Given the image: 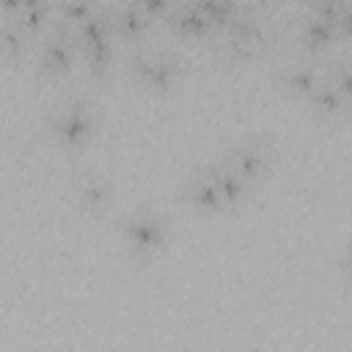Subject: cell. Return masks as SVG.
<instances>
[{"mask_svg": "<svg viewBox=\"0 0 352 352\" xmlns=\"http://www.w3.org/2000/svg\"><path fill=\"white\" fill-rule=\"evenodd\" d=\"M165 25L182 38H212V36H217L209 16L192 0H176L170 14L165 16Z\"/></svg>", "mask_w": 352, "mask_h": 352, "instance_id": "9c48e42d", "label": "cell"}, {"mask_svg": "<svg viewBox=\"0 0 352 352\" xmlns=\"http://www.w3.org/2000/svg\"><path fill=\"white\" fill-rule=\"evenodd\" d=\"M300 3H302V6H308V8H316V6H319V3H324V0H300Z\"/></svg>", "mask_w": 352, "mask_h": 352, "instance_id": "83f0119b", "label": "cell"}, {"mask_svg": "<svg viewBox=\"0 0 352 352\" xmlns=\"http://www.w3.org/2000/svg\"><path fill=\"white\" fill-rule=\"evenodd\" d=\"M126 69L143 88L162 94L179 82L184 72V60L170 50H138L126 60Z\"/></svg>", "mask_w": 352, "mask_h": 352, "instance_id": "277c9868", "label": "cell"}, {"mask_svg": "<svg viewBox=\"0 0 352 352\" xmlns=\"http://www.w3.org/2000/svg\"><path fill=\"white\" fill-rule=\"evenodd\" d=\"M74 38L80 47L85 44H94V41H107V38H116L113 36V11L107 6L96 8L88 19H82L77 28H74Z\"/></svg>", "mask_w": 352, "mask_h": 352, "instance_id": "2e32d148", "label": "cell"}, {"mask_svg": "<svg viewBox=\"0 0 352 352\" xmlns=\"http://www.w3.org/2000/svg\"><path fill=\"white\" fill-rule=\"evenodd\" d=\"M102 6H104L102 0H55V25H66L74 30Z\"/></svg>", "mask_w": 352, "mask_h": 352, "instance_id": "d6986e66", "label": "cell"}, {"mask_svg": "<svg viewBox=\"0 0 352 352\" xmlns=\"http://www.w3.org/2000/svg\"><path fill=\"white\" fill-rule=\"evenodd\" d=\"M118 228H121L124 248H126L129 258H135V261H151L170 242V223H168V217L160 209L146 206V204L129 209L121 217Z\"/></svg>", "mask_w": 352, "mask_h": 352, "instance_id": "7a4b0ae2", "label": "cell"}, {"mask_svg": "<svg viewBox=\"0 0 352 352\" xmlns=\"http://www.w3.org/2000/svg\"><path fill=\"white\" fill-rule=\"evenodd\" d=\"M234 170H239L250 184L267 179L272 160H275V146L267 135H245L234 140L223 154H220Z\"/></svg>", "mask_w": 352, "mask_h": 352, "instance_id": "8992f818", "label": "cell"}, {"mask_svg": "<svg viewBox=\"0 0 352 352\" xmlns=\"http://www.w3.org/2000/svg\"><path fill=\"white\" fill-rule=\"evenodd\" d=\"M338 36H341V38H352V0H349L346 11H344L341 19H338Z\"/></svg>", "mask_w": 352, "mask_h": 352, "instance_id": "d4e9b609", "label": "cell"}, {"mask_svg": "<svg viewBox=\"0 0 352 352\" xmlns=\"http://www.w3.org/2000/svg\"><path fill=\"white\" fill-rule=\"evenodd\" d=\"M138 8H143L151 19H165L168 14H170V8H173V3L176 0H132Z\"/></svg>", "mask_w": 352, "mask_h": 352, "instance_id": "cb8c5ba5", "label": "cell"}, {"mask_svg": "<svg viewBox=\"0 0 352 352\" xmlns=\"http://www.w3.org/2000/svg\"><path fill=\"white\" fill-rule=\"evenodd\" d=\"M28 44H30V36L25 33V28L11 19V16H3V28H0V52L8 63H19L28 52Z\"/></svg>", "mask_w": 352, "mask_h": 352, "instance_id": "ac0fdd59", "label": "cell"}, {"mask_svg": "<svg viewBox=\"0 0 352 352\" xmlns=\"http://www.w3.org/2000/svg\"><path fill=\"white\" fill-rule=\"evenodd\" d=\"M47 132L60 148H82L99 132V116L85 99H69L58 104L47 118Z\"/></svg>", "mask_w": 352, "mask_h": 352, "instance_id": "3957f363", "label": "cell"}, {"mask_svg": "<svg viewBox=\"0 0 352 352\" xmlns=\"http://www.w3.org/2000/svg\"><path fill=\"white\" fill-rule=\"evenodd\" d=\"M346 6H349V0H324V3H319L316 8H311V11L338 28V19H341V14L346 11Z\"/></svg>", "mask_w": 352, "mask_h": 352, "instance_id": "7402d4cb", "label": "cell"}, {"mask_svg": "<svg viewBox=\"0 0 352 352\" xmlns=\"http://www.w3.org/2000/svg\"><path fill=\"white\" fill-rule=\"evenodd\" d=\"M116 187L99 168H85L74 176V201L85 214H102L113 204Z\"/></svg>", "mask_w": 352, "mask_h": 352, "instance_id": "52a82bcc", "label": "cell"}, {"mask_svg": "<svg viewBox=\"0 0 352 352\" xmlns=\"http://www.w3.org/2000/svg\"><path fill=\"white\" fill-rule=\"evenodd\" d=\"M308 104H311V113L319 116V118H341L346 116V110H352V102L338 91V85L324 74L322 82L311 91L308 96Z\"/></svg>", "mask_w": 352, "mask_h": 352, "instance_id": "5bb4252c", "label": "cell"}, {"mask_svg": "<svg viewBox=\"0 0 352 352\" xmlns=\"http://www.w3.org/2000/svg\"><path fill=\"white\" fill-rule=\"evenodd\" d=\"M204 168H206V173L212 176V182L217 184V190H220V195H223L226 206H239V204L250 195L253 184H250L239 170H234L223 157H217V160L206 162Z\"/></svg>", "mask_w": 352, "mask_h": 352, "instance_id": "7c38bea8", "label": "cell"}, {"mask_svg": "<svg viewBox=\"0 0 352 352\" xmlns=\"http://www.w3.org/2000/svg\"><path fill=\"white\" fill-rule=\"evenodd\" d=\"M294 38H297L300 50L314 58V55L330 50V47L336 44V38H341V36H338V28H336V25H330L327 19H322L319 14L311 11V14H305V16L297 19Z\"/></svg>", "mask_w": 352, "mask_h": 352, "instance_id": "30bf717a", "label": "cell"}, {"mask_svg": "<svg viewBox=\"0 0 352 352\" xmlns=\"http://www.w3.org/2000/svg\"><path fill=\"white\" fill-rule=\"evenodd\" d=\"M336 270H338L341 280L352 289V236L344 242V248H341V253H338V258H336Z\"/></svg>", "mask_w": 352, "mask_h": 352, "instance_id": "603a6c76", "label": "cell"}, {"mask_svg": "<svg viewBox=\"0 0 352 352\" xmlns=\"http://www.w3.org/2000/svg\"><path fill=\"white\" fill-rule=\"evenodd\" d=\"M80 58H82V63H85V74H88V77L104 80V77L110 74L113 60H116V44H113V38L85 44V47H80Z\"/></svg>", "mask_w": 352, "mask_h": 352, "instance_id": "e0dca14e", "label": "cell"}, {"mask_svg": "<svg viewBox=\"0 0 352 352\" xmlns=\"http://www.w3.org/2000/svg\"><path fill=\"white\" fill-rule=\"evenodd\" d=\"M322 77H324V72H322L314 60H308V58L294 60V63H283V66H278V72H275L278 85H280L286 94L297 96V99H308L311 91L322 82Z\"/></svg>", "mask_w": 352, "mask_h": 352, "instance_id": "8fae6325", "label": "cell"}, {"mask_svg": "<svg viewBox=\"0 0 352 352\" xmlns=\"http://www.w3.org/2000/svg\"><path fill=\"white\" fill-rule=\"evenodd\" d=\"M253 6H261V8H267V6H272V3H278V0H250Z\"/></svg>", "mask_w": 352, "mask_h": 352, "instance_id": "4316f807", "label": "cell"}, {"mask_svg": "<svg viewBox=\"0 0 352 352\" xmlns=\"http://www.w3.org/2000/svg\"><path fill=\"white\" fill-rule=\"evenodd\" d=\"M22 3H25V0H0V6H3V16H14V14L19 11Z\"/></svg>", "mask_w": 352, "mask_h": 352, "instance_id": "484cf974", "label": "cell"}, {"mask_svg": "<svg viewBox=\"0 0 352 352\" xmlns=\"http://www.w3.org/2000/svg\"><path fill=\"white\" fill-rule=\"evenodd\" d=\"M220 33L223 36L217 38L214 55L226 63H239V60H250L253 55H258L261 50L275 44L278 25L270 19H261L250 8H242Z\"/></svg>", "mask_w": 352, "mask_h": 352, "instance_id": "6da1fadb", "label": "cell"}, {"mask_svg": "<svg viewBox=\"0 0 352 352\" xmlns=\"http://www.w3.org/2000/svg\"><path fill=\"white\" fill-rule=\"evenodd\" d=\"M206 16H209V22L214 25V30L220 33L245 6H242V0H192Z\"/></svg>", "mask_w": 352, "mask_h": 352, "instance_id": "ffe728a7", "label": "cell"}, {"mask_svg": "<svg viewBox=\"0 0 352 352\" xmlns=\"http://www.w3.org/2000/svg\"><path fill=\"white\" fill-rule=\"evenodd\" d=\"M327 77L338 85V91L352 102V58H338L330 63Z\"/></svg>", "mask_w": 352, "mask_h": 352, "instance_id": "44dd1931", "label": "cell"}, {"mask_svg": "<svg viewBox=\"0 0 352 352\" xmlns=\"http://www.w3.org/2000/svg\"><path fill=\"white\" fill-rule=\"evenodd\" d=\"M179 198H182V204L187 209H192L198 214H217V212L228 209L223 195H220V190H217V184L212 182V176L206 173L204 165L198 170L187 173V179L179 187Z\"/></svg>", "mask_w": 352, "mask_h": 352, "instance_id": "ba28073f", "label": "cell"}, {"mask_svg": "<svg viewBox=\"0 0 352 352\" xmlns=\"http://www.w3.org/2000/svg\"><path fill=\"white\" fill-rule=\"evenodd\" d=\"M77 55L80 44L74 30L66 25H52V30H47L36 47V74L44 80H60L72 72Z\"/></svg>", "mask_w": 352, "mask_h": 352, "instance_id": "5b68a950", "label": "cell"}, {"mask_svg": "<svg viewBox=\"0 0 352 352\" xmlns=\"http://www.w3.org/2000/svg\"><path fill=\"white\" fill-rule=\"evenodd\" d=\"M110 11H113V36L121 38V41H129V44H138V41L148 33V28H151V22H154V19H151L143 8H138L132 0H121V3L113 6Z\"/></svg>", "mask_w": 352, "mask_h": 352, "instance_id": "4fadbf2b", "label": "cell"}, {"mask_svg": "<svg viewBox=\"0 0 352 352\" xmlns=\"http://www.w3.org/2000/svg\"><path fill=\"white\" fill-rule=\"evenodd\" d=\"M11 19H16L30 38L44 36V30L55 25V0H25Z\"/></svg>", "mask_w": 352, "mask_h": 352, "instance_id": "9a60e30c", "label": "cell"}]
</instances>
